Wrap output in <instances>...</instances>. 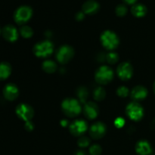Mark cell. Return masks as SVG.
Listing matches in <instances>:
<instances>
[{
	"label": "cell",
	"instance_id": "cell-33",
	"mask_svg": "<svg viewBox=\"0 0 155 155\" xmlns=\"http://www.w3.org/2000/svg\"><path fill=\"white\" fill-rule=\"evenodd\" d=\"M61 125L63 127H67V126L68 125V121L66 120H62L61 121Z\"/></svg>",
	"mask_w": 155,
	"mask_h": 155
},
{
	"label": "cell",
	"instance_id": "cell-18",
	"mask_svg": "<svg viewBox=\"0 0 155 155\" xmlns=\"http://www.w3.org/2000/svg\"><path fill=\"white\" fill-rule=\"evenodd\" d=\"M147 12H148V9H147L146 6L141 3L133 5V7L131 8V13L133 14V16L136 17V18H142V17L145 16Z\"/></svg>",
	"mask_w": 155,
	"mask_h": 155
},
{
	"label": "cell",
	"instance_id": "cell-23",
	"mask_svg": "<svg viewBox=\"0 0 155 155\" xmlns=\"http://www.w3.org/2000/svg\"><path fill=\"white\" fill-rule=\"evenodd\" d=\"M20 33L22 36V37L28 39V38H30L33 36V31L31 27H29V26L24 25L20 28Z\"/></svg>",
	"mask_w": 155,
	"mask_h": 155
},
{
	"label": "cell",
	"instance_id": "cell-7",
	"mask_svg": "<svg viewBox=\"0 0 155 155\" xmlns=\"http://www.w3.org/2000/svg\"><path fill=\"white\" fill-rule=\"evenodd\" d=\"M74 48L68 45H64L58 49L56 52V59L60 64H64L69 62L74 57Z\"/></svg>",
	"mask_w": 155,
	"mask_h": 155
},
{
	"label": "cell",
	"instance_id": "cell-32",
	"mask_svg": "<svg viewBox=\"0 0 155 155\" xmlns=\"http://www.w3.org/2000/svg\"><path fill=\"white\" fill-rule=\"evenodd\" d=\"M123 1H124L126 4L133 5L136 4V2H137V0H123Z\"/></svg>",
	"mask_w": 155,
	"mask_h": 155
},
{
	"label": "cell",
	"instance_id": "cell-8",
	"mask_svg": "<svg viewBox=\"0 0 155 155\" xmlns=\"http://www.w3.org/2000/svg\"><path fill=\"white\" fill-rule=\"evenodd\" d=\"M15 112H16L17 116L25 122L30 121L34 114V110L33 107L27 104H18L17 106Z\"/></svg>",
	"mask_w": 155,
	"mask_h": 155
},
{
	"label": "cell",
	"instance_id": "cell-14",
	"mask_svg": "<svg viewBox=\"0 0 155 155\" xmlns=\"http://www.w3.org/2000/svg\"><path fill=\"white\" fill-rule=\"evenodd\" d=\"M83 113L86 118L89 120H94L98 114V107L95 103L89 101L84 104Z\"/></svg>",
	"mask_w": 155,
	"mask_h": 155
},
{
	"label": "cell",
	"instance_id": "cell-13",
	"mask_svg": "<svg viewBox=\"0 0 155 155\" xmlns=\"http://www.w3.org/2000/svg\"><path fill=\"white\" fill-rule=\"evenodd\" d=\"M19 90L17 86L14 83H8L3 89V95L8 101H14L18 98Z\"/></svg>",
	"mask_w": 155,
	"mask_h": 155
},
{
	"label": "cell",
	"instance_id": "cell-6",
	"mask_svg": "<svg viewBox=\"0 0 155 155\" xmlns=\"http://www.w3.org/2000/svg\"><path fill=\"white\" fill-rule=\"evenodd\" d=\"M127 116L130 119L134 121H139L143 117L144 110L140 104L136 102H131L127 106L126 108Z\"/></svg>",
	"mask_w": 155,
	"mask_h": 155
},
{
	"label": "cell",
	"instance_id": "cell-11",
	"mask_svg": "<svg viewBox=\"0 0 155 155\" xmlns=\"http://www.w3.org/2000/svg\"><path fill=\"white\" fill-rule=\"evenodd\" d=\"M106 126L101 122H97L92 125L89 129V135L94 139H99L104 136L106 133Z\"/></svg>",
	"mask_w": 155,
	"mask_h": 155
},
{
	"label": "cell",
	"instance_id": "cell-27",
	"mask_svg": "<svg viewBox=\"0 0 155 155\" xmlns=\"http://www.w3.org/2000/svg\"><path fill=\"white\" fill-rule=\"evenodd\" d=\"M117 94L121 98H126L129 95V89L126 86H120L117 90Z\"/></svg>",
	"mask_w": 155,
	"mask_h": 155
},
{
	"label": "cell",
	"instance_id": "cell-37",
	"mask_svg": "<svg viewBox=\"0 0 155 155\" xmlns=\"http://www.w3.org/2000/svg\"><path fill=\"white\" fill-rule=\"evenodd\" d=\"M0 33H1V29H0Z\"/></svg>",
	"mask_w": 155,
	"mask_h": 155
},
{
	"label": "cell",
	"instance_id": "cell-19",
	"mask_svg": "<svg viewBox=\"0 0 155 155\" xmlns=\"http://www.w3.org/2000/svg\"><path fill=\"white\" fill-rule=\"evenodd\" d=\"M12 73V67L8 62L2 61L0 63V80H5L10 76Z\"/></svg>",
	"mask_w": 155,
	"mask_h": 155
},
{
	"label": "cell",
	"instance_id": "cell-34",
	"mask_svg": "<svg viewBox=\"0 0 155 155\" xmlns=\"http://www.w3.org/2000/svg\"><path fill=\"white\" fill-rule=\"evenodd\" d=\"M74 155H85V152L82 150H79V151H76Z\"/></svg>",
	"mask_w": 155,
	"mask_h": 155
},
{
	"label": "cell",
	"instance_id": "cell-3",
	"mask_svg": "<svg viewBox=\"0 0 155 155\" xmlns=\"http://www.w3.org/2000/svg\"><path fill=\"white\" fill-rule=\"evenodd\" d=\"M33 10L28 5H21L15 10L14 13V20L19 25L26 24L31 18Z\"/></svg>",
	"mask_w": 155,
	"mask_h": 155
},
{
	"label": "cell",
	"instance_id": "cell-38",
	"mask_svg": "<svg viewBox=\"0 0 155 155\" xmlns=\"http://www.w3.org/2000/svg\"><path fill=\"white\" fill-rule=\"evenodd\" d=\"M154 155H155V154H154Z\"/></svg>",
	"mask_w": 155,
	"mask_h": 155
},
{
	"label": "cell",
	"instance_id": "cell-35",
	"mask_svg": "<svg viewBox=\"0 0 155 155\" xmlns=\"http://www.w3.org/2000/svg\"><path fill=\"white\" fill-rule=\"evenodd\" d=\"M151 127H154V128H155V119L153 120L152 123H151Z\"/></svg>",
	"mask_w": 155,
	"mask_h": 155
},
{
	"label": "cell",
	"instance_id": "cell-12",
	"mask_svg": "<svg viewBox=\"0 0 155 155\" xmlns=\"http://www.w3.org/2000/svg\"><path fill=\"white\" fill-rule=\"evenodd\" d=\"M2 36L5 40L8 42H14L18 39V32L17 30L16 27L12 24H8L3 27L2 30Z\"/></svg>",
	"mask_w": 155,
	"mask_h": 155
},
{
	"label": "cell",
	"instance_id": "cell-16",
	"mask_svg": "<svg viewBox=\"0 0 155 155\" xmlns=\"http://www.w3.org/2000/svg\"><path fill=\"white\" fill-rule=\"evenodd\" d=\"M136 151L139 155H151L153 149L148 141L140 140L136 143Z\"/></svg>",
	"mask_w": 155,
	"mask_h": 155
},
{
	"label": "cell",
	"instance_id": "cell-5",
	"mask_svg": "<svg viewBox=\"0 0 155 155\" xmlns=\"http://www.w3.org/2000/svg\"><path fill=\"white\" fill-rule=\"evenodd\" d=\"M114 77L113 70L108 66H101L96 71L95 79L98 84L106 85L110 83Z\"/></svg>",
	"mask_w": 155,
	"mask_h": 155
},
{
	"label": "cell",
	"instance_id": "cell-28",
	"mask_svg": "<svg viewBox=\"0 0 155 155\" xmlns=\"http://www.w3.org/2000/svg\"><path fill=\"white\" fill-rule=\"evenodd\" d=\"M101 146L97 144H95V145H92V146L89 148V153H90L91 155H100L101 153Z\"/></svg>",
	"mask_w": 155,
	"mask_h": 155
},
{
	"label": "cell",
	"instance_id": "cell-24",
	"mask_svg": "<svg viewBox=\"0 0 155 155\" xmlns=\"http://www.w3.org/2000/svg\"><path fill=\"white\" fill-rule=\"evenodd\" d=\"M127 7L124 4H119L115 8V13L118 17H124L127 14Z\"/></svg>",
	"mask_w": 155,
	"mask_h": 155
},
{
	"label": "cell",
	"instance_id": "cell-20",
	"mask_svg": "<svg viewBox=\"0 0 155 155\" xmlns=\"http://www.w3.org/2000/svg\"><path fill=\"white\" fill-rule=\"evenodd\" d=\"M42 70L48 74H53L57 70V64L51 60H46L42 64Z\"/></svg>",
	"mask_w": 155,
	"mask_h": 155
},
{
	"label": "cell",
	"instance_id": "cell-2",
	"mask_svg": "<svg viewBox=\"0 0 155 155\" xmlns=\"http://www.w3.org/2000/svg\"><path fill=\"white\" fill-rule=\"evenodd\" d=\"M101 42L106 49L112 51L118 46L120 40L116 33L110 30H105L101 35Z\"/></svg>",
	"mask_w": 155,
	"mask_h": 155
},
{
	"label": "cell",
	"instance_id": "cell-31",
	"mask_svg": "<svg viewBox=\"0 0 155 155\" xmlns=\"http://www.w3.org/2000/svg\"><path fill=\"white\" fill-rule=\"evenodd\" d=\"M25 129L27 131H32L33 130V124L31 121H27L25 123Z\"/></svg>",
	"mask_w": 155,
	"mask_h": 155
},
{
	"label": "cell",
	"instance_id": "cell-29",
	"mask_svg": "<svg viewBox=\"0 0 155 155\" xmlns=\"http://www.w3.org/2000/svg\"><path fill=\"white\" fill-rule=\"evenodd\" d=\"M124 124H125V120L122 117H118L114 120V125L117 128H121L124 127Z\"/></svg>",
	"mask_w": 155,
	"mask_h": 155
},
{
	"label": "cell",
	"instance_id": "cell-1",
	"mask_svg": "<svg viewBox=\"0 0 155 155\" xmlns=\"http://www.w3.org/2000/svg\"><path fill=\"white\" fill-rule=\"evenodd\" d=\"M61 109L64 114L69 117H77L80 114L82 110L79 101L77 99L71 98L64 100L61 104Z\"/></svg>",
	"mask_w": 155,
	"mask_h": 155
},
{
	"label": "cell",
	"instance_id": "cell-10",
	"mask_svg": "<svg viewBox=\"0 0 155 155\" xmlns=\"http://www.w3.org/2000/svg\"><path fill=\"white\" fill-rule=\"evenodd\" d=\"M88 124L83 120H76L70 125V132L74 136H80L87 130Z\"/></svg>",
	"mask_w": 155,
	"mask_h": 155
},
{
	"label": "cell",
	"instance_id": "cell-26",
	"mask_svg": "<svg viewBox=\"0 0 155 155\" xmlns=\"http://www.w3.org/2000/svg\"><path fill=\"white\" fill-rule=\"evenodd\" d=\"M77 144L80 148H86L90 144V139L86 136H82L78 139Z\"/></svg>",
	"mask_w": 155,
	"mask_h": 155
},
{
	"label": "cell",
	"instance_id": "cell-9",
	"mask_svg": "<svg viewBox=\"0 0 155 155\" xmlns=\"http://www.w3.org/2000/svg\"><path fill=\"white\" fill-rule=\"evenodd\" d=\"M117 74L120 80L124 81L130 80L133 74V67L129 62H123L117 68Z\"/></svg>",
	"mask_w": 155,
	"mask_h": 155
},
{
	"label": "cell",
	"instance_id": "cell-25",
	"mask_svg": "<svg viewBox=\"0 0 155 155\" xmlns=\"http://www.w3.org/2000/svg\"><path fill=\"white\" fill-rule=\"evenodd\" d=\"M118 59H119V56L117 54L116 52H114V51H110V52L107 53L106 54V59L105 60L108 62L110 64H114L117 63L118 61Z\"/></svg>",
	"mask_w": 155,
	"mask_h": 155
},
{
	"label": "cell",
	"instance_id": "cell-22",
	"mask_svg": "<svg viewBox=\"0 0 155 155\" xmlns=\"http://www.w3.org/2000/svg\"><path fill=\"white\" fill-rule=\"evenodd\" d=\"M105 95L106 92L102 87L95 88L93 92V98H95V100L98 101H102L105 98Z\"/></svg>",
	"mask_w": 155,
	"mask_h": 155
},
{
	"label": "cell",
	"instance_id": "cell-17",
	"mask_svg": "<svg viewBox=\"0 0 155 155\" xmlns=\"http://www.w3.org/2000/svg\"><path fill=\"white\" fill-rule=\"evenodd\" d=\"M148 95V90L142 86H135L131 92V97L135 101H142Z\"/></svg>",
	"mask_w": 155,
	"mask_h": 155
},
{
	"label": "cell",
	"instance_id": "cell-15",
	"mask_svg": "<svg viewBox=\"0 0 155 155\" xmlns=\"http://www.w3.org/2000/svg\"><path fill=\"white\" fill-rule=\"evenodd\" d=\"M100 8V5L95 0H87L82 5V11L85 15H93L98 12Z\"/></svg>",
	"mask_w": 155,
	"mask_h": 155
},
{
	"label": "cell",
	"instance_id": "cell-36",
	"mask_svg": "<svg viewBox=\"0 0 155 155\" xmlns=\"http://www.w3.org/2000/svg\"><path fill=\"white\" fill-rule=\"evenodd\" d=\"M153 90H154V92L155 94V82L154 83V85H153Z\"/></svg>",
	"mask_w": 155,
	"mask_h": 155
},
{
	"label": "cell",
	"instance_id": "cell-21",
	"mask_svg": "<svg viewBox=\"0 0 155 155\" xmlns=\"http://www.w3.org/2000/svg\"><path fill=\"white\" fill-rule=\"evenodd\" d=\"M77 95L78 96L80 102L83 103V104H86L88 96H89V92H88L87 89L86 87H83V86L80 87L77 89Z\"/></svg>",
	"mask_w": 155,
	"mask_h": 155
},
{
	"label": "cell",
	"instance_id": "cell-30",
	"mask_svg": "<svg viewBox=\"0 0 155 155\" xmlns=\"http://www.w3.org/2000/svg\"><path fill=\"white\" fill-rule=\"evenodd\" d=\"M75 18H76V20L78 21H83V20L85 18L84 12H83V11H81V12H78L77 14H76Z\"/></svg>",
	"mask_w": 155,
	"mask_h": 155
},
{
	"label": "cell",
	"instance_id": "cell-4",
	"mask_svg": "<svg viewBox=\"0 0 155 155\" xmlns=\"http://www.w3.org/2000/svg\"><path fill=\"white\" fill-rule=\"evenodd\" d=\"M54 49V45L49 40H45L36 43L33 47V53L38 58H46L51 55Z\"/></svg>",
	"mask_w": 155,
	"mask_h": 155
}]
</instances>
